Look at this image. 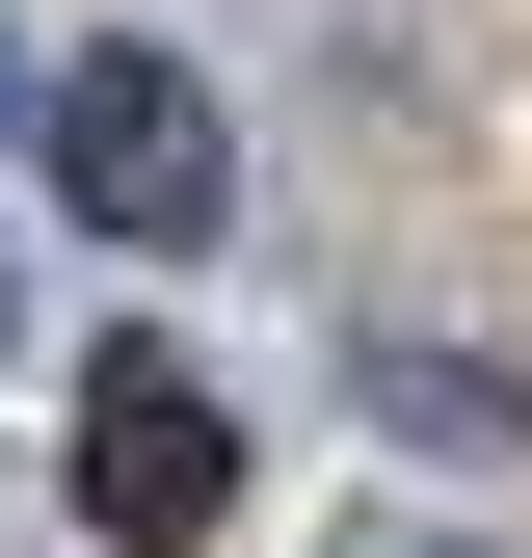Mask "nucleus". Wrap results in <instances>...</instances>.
I'll list each match as a JSON object with an SVG mask.
<instances>
[{"mask_svg": "<svg viewBox=\"0 0 532 558\" xmlns=\"http://www.w3.org/2000/svg\"><path fill=\"white\" fill-rule=\"evenodd\" d=\"M53 214H81L107 266H186V240L240 214L214 81H186V53H53Z\"/></svg>", "mask_w": 532, "mask_h": 558, "instance_id": "nucleus-1", "label": "nucleus"}, {"mask_svg": "<svg viewBox=\"0 0 532 558\" xmlns=\"http://www.w3.org/2000/svg\"><path fill=\"white\" fill-rule=\"evenodd\" d=\"M214 506H240V399L160 373V345H107V373H81V532L107 558H186Z\"/></svg>", "mask_w": 532, "mask_h": 558, "instance_id": "nucleus-2", "label": "nucleus"}]
</instances>
